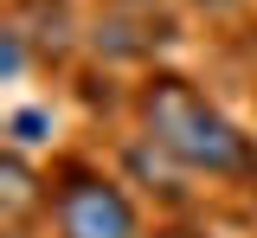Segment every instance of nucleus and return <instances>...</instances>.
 <instances>
[{"mask_svg":"<svg viewBox=\"0 0 257 238\" xmlns=\"http://www.w3.org/2000/svg\"><path fill=\"white\" fill-rule=\"evenodd\" d=\"M128 109H135V129L167 161H180L193 180H219V187L257 193V136L219 97H206L187 71H142Z\"/></svg>","mask_w":257,"mask_h":238,"instance_id":"1","label":"nucleus"},{"mask_svg":"<svg viewBox=\"0 0 257 238\" xmlns=\"http://www.w3.org/2000/svg\"><path fill=\"white\" fill-rule=\"evenodd\" d=\"M45 232L52 238H148L142 206L122 174L84 155H58L45 168Z\"/></svg>","mask_w":257,"mask_h":238,"instance_id":"2","label":"nucleus"},{"mask_svg":"<svg viewBox=\"0 0 257 238\" xmlns=\"http://www.w3.org/2000/svg\"><path fill=\"white\" fill-rule=\"evenodd\" d=\"M0 200H7V225H26V212H45V174H32L26 148H7L0 161Z\"/></svg>","mask_w":257,"mask_h":238,"instance_id":"3","label":"nucleus"},{"mask_svg":"<svg viewBox=\"0 0 257 238\" xmlns=\"http://www.w3.org/2000/svg\"><path fill=\"white\" fill-rule=\"evenodd\" d=\"M148 238H212V232L193 219H161V225H148Z\"/></svg>","mask_w":257,"mask_h":238,"instance_id":"4","label":"nucleus"},{"mask_svg":"<svg viewBox=\"0 0 257 238\" xmlns=\"http://www.w3.org/2000/svg\"><path fill=\"white\" fill-rule=\"evenodd\" d=\"M7 238H32V232H26V225H7Z\"/></svg>","mask_w":257,"mask_h":238,"instance_id":"5","label":"nucleus"},{"mask_svg":"<svg viewBox=\"0 0 257 238\" xmlns=\"http://www.w3.org/2000/svg\"><path fill=\"white\" fill-rule=\"evenodd\" d=\"M13 7H32V0H13Z\"/></svg>","mask_w":257,"mask_h":238,"instance_id":"6","label":"nucleus"}]
</instances>
